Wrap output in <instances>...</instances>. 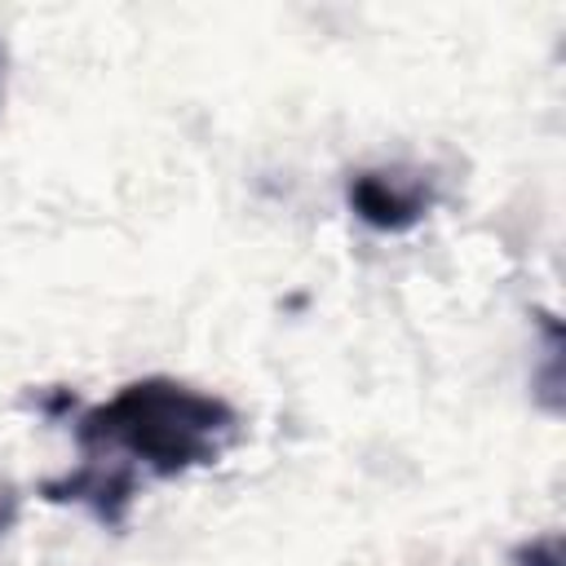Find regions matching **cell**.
I'll return each mask as SVG.
<instances>
[{"label": "cell", "mask_w": 566, "mask_h": 566, "mask_svg": "<svg viewBox=\"0 0 566 566\" xmlns=\"http://www.w3.org/2000/svg\"><path fill=\"white\" fill-rule=\"evenodd\" d=\"M234 411L177 380H137L124 385L111 402L80 416L75 438L84 451H124L150 473L172 478L221 455Z\"/></svg>", "instance_id": "6da1fadb"}, {"label": "cell", "mask_w": 566, "mask_h": 566, "mask_svg": "<svg viewBox=\"0 0 566 566\" xmlns=\"http://www.w3.org/2000/svg\"><path fill=\"white\" fill-rule=\"evenodd\" d=\"M349 208L376 230H411L424 217V195L389 181L385 172H358L349 181Z\"/></svg>", "instance_id": "7a4b0ae2"}, {"label": "cell", "mask_w": 566, "mask_h": 566, "mask_svg": "<svg viewBox=\"0 0 566 566\" xmlns=\"http://www.w3.org/2000/svg\"><path fill=\"white\" fill-rule=\"evenodd\" d=\"M49 500H75V504H93V513L111 526L124 522V509L133 500V473L128 469H106V464H84L57 482L44 486Z\"/></svg>", "instance_id": "3957f363"}, {"label": "cell", "mask_w": 566, "mask_h": 566, "mask_svg": "<svg viewBox=\"0 0 566 566\" xmlns=\"http://www.w3.org/2000/svg\"><path fill=\"white\" fill-rule=\"evenodd\" d=\"M517 562H526V566H562V548H557V539H539V544L517 548Z\"/></svg>", "instance_id": "277c9868"}]
</instances>
